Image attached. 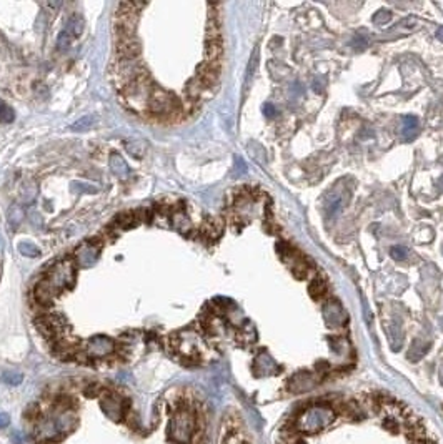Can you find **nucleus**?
I'll use <instances>...</instances> for the list:
<instances>
[{
	"label": "nucleus",
	"instance_id": "4be33fe9",
	"mask_svg": "<svg viewBox=\"0 0 443 444\" xmlns=\"http://www.w3.org/2000/svg\"><path fill=\"white\" fill-rule=\"evenodd\" d=\"M342 206H343V198H342V196H338V198H333V200H328V201L325 203V208H327V215H328V216H333V215H337V213L342 210Z\"/></svg>",
	"mask_w": 443,
	"mask_h": 444
},
{
	"label": "nucleus",
	"instance_id": "412c9836",
	"mask_svg": "<svg viewBox=\"0 0 443 444\" xmlns=\"http://www.w3.org/2000/svg\"><path fill=\"white\" fill-rule=\"evenodd\" d=\"M325 290H327V286H325V283H323V280H320V278L312 280L309 291H310V295H312L314 300H319V298H322L323 295H325Z\"/></svg>",
	"mask_w": 443,
	"mask_h": 444
},
{
	"label": "nucleus",
	"instance_id": "4468645a",
	"mask_svg": "<svg viewBox=\"0 0 443 444\" xmlns=\"http://www.w3.org/2000/svg\"><path fill=\"white\" fill-rule=\"evenodd\" d=\"M257 64H258V47H255L253 52H252V57H250L247 72H245V88H243V92H248L250 83H252V78H253V74H255V69H257Z\"/></svg>",
	"mask_w": 443,
	"mask_h": 444
},
{
	"label": "nucleus",
	"instance_id": "39448f33",
	"mask_svg": "<svg viewBox=\"0 0 443 444\" xmlns=\"http://www.w3.org/2000/svg\"><path fill=\"white\" fill-rule=\"evenodd\" d=\"M98 255H100V247L93 242H85L82 243L79 248L75 250V260L77 265L82 266V268H88V266L95 265V261L98 260Z\"/></svg>",
	"mask_w": 443,
	"mask_h": 444
},
{
	"label": "nucleus",
	"instance_id": "a211bd4d",
	"mask_svg": "<svg viewBox=\"0 0 443 444\" xmlns=\"http://www.w3.org/2000/svg\"><path fill=\"white\" fill-rule=\"evenodd\" d=\"M97 123V115H85V117L79 118L77 122L72 123V130L74 132H87L88 128H92Z\"/></svg>",
	"mask_w": 443,
	"mask_h": 444
},
{
	"label": "nucleus",
	"instance_id": "9b49d317",
	"mask_svg": "<svg viewBox=\"0 0 443 444\" xmlns=\"http://www.w3.org/2000/svg\"><path fill=\"white\" fill-rule=\"evenodd\" d=\"M125 150L128 151L130 155L133 156V158H143L145 151H147V143L143 142V140H138V138H133V140H125Z\"/></svg>",
	"mask_w": 443,
	"mask_h": 444
},
{
	"label": "nucleus",
	"instance_id": "dca6fc26",
	"mask_svg": "<svg viewBox=\"0 0 443 444\" xmlns=\"http://www.w3.org/2000/svg\"><path fill=\"white\" fill-rule=\"evenodd\" d=\"M205 90H207L205 85H203L199 78H192V80L187 83V95H189V98H192V100H199Z\"/></svg>",
	"mask_w": 443,
	"mask_h": 444
},
{
	"label": "nucleus",
	"instance_id": "6e6552de",
	"mask_svg": "<svg viewBox=\"0 0 443 444\" xmlns=\"http://www.w3.org/2000/svg\"><path fill=\"white\" fill-rule=\"evenodd\" d=\"M108 165H110L112 173L115 175V176H118L120 180L128 178V175H130L128 165H127V161H125L118 153H112L110 155V158H108Z\"/></svg>",
	"mask_w": 443,
	"mask_h": 444
},
{
	"label": "nucleus",
	"instance_id": "ddd939ff",
	"mask_svg": "<svg viewBox=\"0 0 443 444\" xmlns=\"http://www.w3.org/2000/svg\"><path fill=\"white\" fill-rule=\"evenodd\" d=\"M24 218H25V213H24L22 206H20V205H12V206L9 208L7 220H9L10 228H14V230H15V228H19L20 225H22Z\"/></svg>",
	"mask_w": 443,
	"mask_h": 444
},
{
	"label": "nucleus",
	"instance_id": "7ed1b4c3",
	"mask_svg": "<svg viewBox=\"0 0 443 444\" xmlns=\"http://www.w3.org/2000/svg\"><path fill=\"white\" fill-rule=\"evenodd\" d=\"M177 105H179L177 98L172 93L162 90V88H155L150 93L149 110L155 115H170L177 108Z\"/></svg>",
	"mask_w": 443,
	"mask_h": 444
},
{
	"label": "nucleus",
	"instance_id": "393cba45",
	"mask_svg": "<svg viewBox=\"0 0 443 444\" xmlns=\"http://www.w3.org/2000/svg\"><path fill=\"white\" fill-rule=\"evenodd\" d=\"M72 39H74V37H72L70 34H67L65 30H64V32H60L59 39H57V49H59L60 52L67 50L72 44Z\"/></svg>",
	"mask_w": 443,
	"mask_h": 444
},
{
	"label": "nucleus",
	"instance_id": "2f4dec72",
	"mask_svg": "<svg viewBox=\"0 0 443 444\" xmlns=\"http://www.w3.org/2000/svg\"><path fill=\"white\" fill-rule=\"evenodd\" d=\"M9 424V416L7 414H0V427Z\"/></svg>",
	"mask_w": 443,
	"mask_h": 444
},
{
	"label": "nucleus",
	"instance_id": "f257e3e1",
	"mask_svg": "<svg viewBox=\"0 0 443 444\" xmlns=\"http://www.w3.org/2000/svg\"><path fill=\"white\" fill-rule=\"evenodd\" d=\"M277 444H440V439L413 407L372 391L305 401L286 416Z\"/></svg>",
	"mask_w": 443,
	"mask_h": 444
},
{
	"label": "nucleus",
	"instance_id": "20e7f679",
	"mask_svg": "<svg viewBox=\"0 0 443 444\" xmlns=\"http://www.w3.org/2000/svg\"><path fill=\"white\" fill-rule=\"evenodd\" d=\"M113 351H115V343H113V339L108 336H103V334H97V336L90 338L85 346L87 356L95 358V359L110 356Z\"/></svg>",
	"mask_w": 443,
	"mask_h": 444
},
{
	"label": "nucleus",
	"instance_id": "7c9ffc66",
	"mask_svg": "<svg viewBox=\"0 0 443 444\" xmlns=\"http://www.w3.org/2000/svg\"><path fill=\"white\" fill-rule=\"evenodd\" d=\"M312 88H314L317 93H322L323 92V88L320 87V78H315L314 83H312Z\"/></svg>",
	"mask_w": 443,
	"mask_h": 444
},
{
	"label": "nucleus",
	"instance_id": "f03ea898",
	"mask_svg": "<svg viewBox=\"0 0 443 444\" xmlns=\"http://www.w3.org/2000/svg\"><path fill=\"white\" fill-rule=\"evenodd\" d=\"M52 285L57 293L65 288H70L75 283V266L70 260H62L55 263L49 271V276L45 278Z\"/></svg>",
	"mask_w": 443,
	"mask_h": 444
},
{
	"label": "nucleus",
	"instance_id": "bb28decb",
	"mask_svg": "<svg viewBox=\"0 0 443 444\" xmlns=\"http://www.w3.org/2000/svg\"><path fill=\"white\" fill-rule=\"evenodd\" d=\"M390 19H392V14L388 12V10H378L377 14L373 15V22L377 25H385L390 22Z\"/></svg>",
	"mask_w": 443,
	"mask_h": 444
},
{
	"label": "nucleus",
	"instance_id": "2eb2a0df",
	"mask_svg": "<svg viewBox=\"0 0 443 444\" xmlns=\"http://www.w3.org/2000/svg\"><path fill=\"white\" fill-rule=\"evenodd\" d=\"M172 225H174V228H177L182 233H187L192 228L189 216H187L184 211H175L174 215H172Z\"/></svg>",
	"mask_w": 443,
	"mask_h": 444
},
{
	"label": "nucleus",
	"instance_id": "f3484780",
	"mask_svg": "<svg viewBox=\"0 0 443 444\" xmlns=\"http://www.w3.org/2000/svg\"><path fill=\"white\" fill-rule=\"evenodd\" d=\"M222 230H223V223L218 220V218H210V220L203 225V232H205L207 237L212 238V240L220 237Z\"/></svg>",
	"mask_w": 443,
	"mask_h": 444
},
{
	"label": "nucleus",
	"instance_id": "a878e982",
	"mask_svg": "<svg viewBox=\"0 0 443 444\" xmlns=\"http://www.w3.org/2000/svg\"><path fill=\"white\" fill-rule=\"evenodd\" d=\"M368 37L367 35H355V37H353V40H352V47L353 49H355L357 52H362V50H365L368 47Z\"/></svg>",
	"mask_w": 443,
	"mask_h": 444
},
{
	"label": "nucleus",
	"instance_id": "c85d7f7f",
	"mask_svg": "<svg viewBox=\"0 0 443 444\" xmlns=\"http://www.w3.org/2000/svg\"><path fill=\"white\" fill-rule=\"evenodd\" d=\"M245 171H247V165H245V161L242 158H235V176H240L243 175Z\"/></svg>",
	"mask_w": 443,
	"mask_h": 444
},
{
	"label": "nucleus",
	"instance_id": "473e14b6",
	"mask_svg": "<svg viewBox=\"0 0 443 444\" xmlns=\"http://www.w3.org/2000/svg\"><path fill=\"white\" fill-rule=\"evenodd\" d=\"M436 39L443 40V27H440L438 30H436Z\"/></svg>",
	"mask_w": 443,
	"mask_h": 444
},
{
	"label": "nucleus",
	"instance_id": "1a4fd4ad",
	"mask_svg": "<svg viewBox=\"0 0 443 444\" xmlns=\"http://www.w3.org/2000/svg\"><path fill=\"white\" fill-rule=\"evenodd\" d=\"M223 54L222 40L220 39H207L205 42V57L207 62H218Z\"/></svg>",
	"mask_w": 443,
	"mask_h": 444
},
{
	"label": "nucleus",
	"instance_id": "9d476101",
	"mask_svg": "<svg viewBox=\"0 0 443 444\" xmlns=\"http://www.w3.org/2000/svg\"><path fill=\"white\" fill-rule=\"evenodd\" d=\"M418 118L415 115H406L403 117V140L405 142H411L416 137V130H418Z\"/></svg>",
	"mask_w": 443,
	"mask_h": 444
},
{
	"label": "nucleus",
	"instance_id": "6ab92c4d",
	"mask_svg": "<svg viewBox=\"0 0 443 444\" xmlns=\"http://www.w3.org/2000/svg\"><path fill=\"white\" fill-rule=\"evenodd\" d=\"M17 248H19V253L24 255V257H27V258H37L39 255H40V248L35 247V245L30 243V242L19 243Z\"/></svg>",
	"mask_w": 443,
	"mask_h": 444
},
{
	"label": "nucleus",
	"instance_id": "c756f323",
	"mask_svg": "<svg viewBox=\"0 0 443 444\" xmlns=\"http://www.w3.org/2000/svg\"><path fill=\"white\" fill-rule=\"evenodd\" d=\"M263 115L267 118H273V117H277V108H275L272 103H265L263 105Z\"/></svg>",
	"mask_w": 443,
	"mask_h": 444
},
{
	"label": "nucleus",
	"instance_id": "f8f14e48",
	"mask_svg": "<svg viewBox=\"0 0 443 444\" xmlns=\"http://www.w3.org/2000/svg\"><path fill=\"white\" fill-rule=\"evenodd\" d=\"M65 32L70 34L72 37H79V35L83 32V19L80 17L79 14L70 15L69 20H67V27Z\"/></svg>",
	"mask_w": 443,
	"mask_h": 444
},
{
	"label": "nucleus",
	"instance_id": "423d86ee",
	"mask_svg": "<svg viewBox=\"0 0 443 444\" xmlns=\"http://www.w3.org/2000/svg\"><path fill=\"white\" fill-rule=\"evenodd\" d=\"M197 78L205 85V88H212L218 83V75H220V64L218 62H205L197 70Z\"/></svg>",
	"mask_w": 443,
	"mask_h": 444
},
{
	"label": "nucleus",
	"instance_id": "5701e85b",
	"mask_svg": "<svg viewBox=\"0 0 443 444\" xmlns=\"http://www.w3.org/2000/svg\"><path fill=\"white\" fill-rule=\"evenodd\" d=\"M14 118H15L14 110L5 102L0 100V123H10L14 122Z\"/></svg>",
	"mask_w": 443,
	"mask_h": 444
},
{
	"label": "nucleus",
	"instance_id": "0eeeda50",
	"mask_svg": "<svg viewBox=\"0 0 443 444\" xmlns=\"http://www.w3.org/2000/svg\"><path fill=\"white\" fill-rule=\"evenodd\" d=\"M55 295H57V291L52 288V285L47 280L39 281L37 286H35V291H34L35 300H37V303L42 306L52 305V303H54V296Z\"/></svg>",
	"mask_w": 443,
	"mask_h": 444
},
{
	"label": "nucleus",
	"instance_id": "aec40b11",
	"mask_svg": "<svg viewBox=\"0 0 443 444\" xmlns=\"http://www.w3.org/2000/svg\"><path fill=\"white\" fill-rule=\"evenodd\" d=\"M22 196L25 198L24 201H27V203L35 200V196H37V185H35L34 180H27L24 183V186H22Z\"/></svg>",
	"mask_w": 443,
	"mask_h": 444
},
{
	"label": "nucleus",
	"instance_id": "cd10ccee",
	"mask_svg": "<svg viewBox=\"0 0 443 444\" xmlns=\"http://www.w3.org/2000/svg\"><path fill=\"white\" fill-rule=\"evenodd\" d=\"M4 379L7 381L9 384H19L22 381V374L20 373H7L4 376Z\"/></svg>",
	"mask_w": 443,
	"mask_h": 444
},
{
	"label": "nucleus",
	"instance_id": "b1692460",
	"mask_svg": "<svg viewBox=\"0 0 443 444\" xmlns=\"http://www.w3.org/2000/svg\"><path fill=\"white\" fill-rule=\"evenodd\" d=\"M390 257H392L393 260H397V261H402V260H405L406 257H408V248L400 247V245H395V247L390 248Z\"/></svg>",
	"mask_w": 443,
	"mask_h": 444
}]
</instances>
